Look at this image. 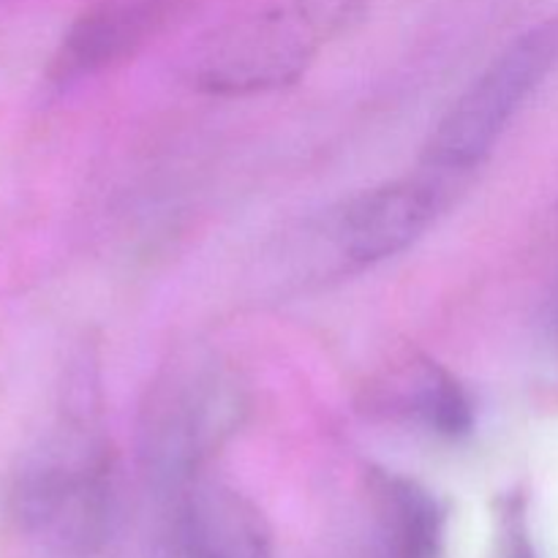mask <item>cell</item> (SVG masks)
Wrapping results in <instances>:
<instances>
[{"label": "cell", "mask_w": 558, "mask_h": 558, "mask_svg": "<svg viewBox=\"0 0 558 558\" xmlns=\"http://www.w3.org/2000/svg\"><path fill=\"white\" fill-rule=\"evenodd\" d=\"M114 461L87 420H69L22 461L9 485L16 532L52 558H90L114 529Z\"/></svg>", "instance_id": "1"}, {"label": "cell", "mask_w": 558, "mask_h": 558, "mask_svg": "<svg viewBox=\"0 0 558 558\" xmlns=\"http://www.w3.org/2000/svg\"><path fill=\"white\" fill-rule=\"evenodd\" d=\"M363 14L365 0H287L213 38L196 69V85L218 96L289 85Z\"/></svg>", "instance_id": "2"}, {"label": "cell", "mask_w": 558, "mask_h": 558, "mask_svg": "<svg viewBox=\"0 0 558 558\" xmlns=\"http://www.w3.org/2000/svg\"><path fill=\"white\" fill-rule=\"evenodd\" d=\"M556 63L558 20L543 22L518 36L441 118L439 129L425 145V167L441 178L477 167Z\"/></svg>", "instance_id": "3"}, {"label": "cell", "mask_w": 558, "mask_h": 558, "mask_svg": "<svg viewBox=\"0 0 558 558\" xmlns=\"http://www.w3.org/2000/svg\"><path fill=\"white\" fill-rule=\"evenodd\" d=\"M243 409V390L227 368L213 360L174 365L145 407V458L161 477L185 485L238 430Z\"/></svg>", "instance_id": "4"}, {"label": "cell", "mask_w": 558, "mask_h": 558, "mask_svg": "<svg viewBox=\"0 0 558 558\" xmlns=\"http://www.w3.org/2000/svg\"><path fill=\"white\" fill-rule=\"evenodd\" d=\"M441 207V174L392 180L343 202L325 221V243L347 270L390 259L434 223Z\"/></svg>", "instance_id": "5"}, {"label": "cell", "mask_w": 558, "mask_h": 558, "mask_svg": "<svg viewBox=\"0 0 558 558\" xmlns=\"http://www.w3.org/2000/svg\"><path fill=\"white\" fill-rule=\"evenodd\" d=\"M172 558H272L270 526L243 494L194 477L174 505Z\"/></svg>", "instance_id": "6"}, {"label": "cell", "mask_w": 558, "mask_h": 558, "mask_svg": "<svg viewBox=\"0 0 558 558\" xmlns=\"http://www.w3.org/2000/svg\"><path fill=\"white\" fill-rule=\"evenodd\" d=\"M376 558H441L447 512L434 494L403 474H368Z\"/></svg>", "instance_id": "7"}, {"label": "cell", "mask_w": 558, "mask_h": 558, "mask_svg": "<svg viewBox=\"0 0 558 558\" xmlns=\"http://www.w3.org/2000/svg\"><path fill=\"white\" fill-rule=\"evenodd\" d=\"M390 409L445 439H461L474 428V403L466 387L445 365L430 357H412L392 379Z\"/></svg>", "instance_id": "8"}, {"label": "cell", "mask_w": 558, "mask_h": 558, "mask_svg": "<svg viewBox=\"0 0 558 558\" xmlns=\"http://www.w3.org/2000/svg\"><path fill=\"white\" fill-rule=\"evenodd\" d=\"M150 25V9L140 3H104L82 14L60 44L52 60V76L58 82L76 80L82 74L112 63L129 52Z\"/></svg>", "instance_id": "9"}, {"label": "cell", "mask_w": 558, "mask_h": 558, "mask_svg": "<svg viewBox=\"0 0 558 558\" xmlns=\"http://www.w3.org/2000/svg\"><path fill=\"white\" fill-rule=\"evenodd\" d=\"M496 523H499L496 558H537L526 532V512H523L521 496H501L496 505Z\"/></svg>", "instance_id": "10"}]
</instances>
